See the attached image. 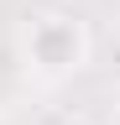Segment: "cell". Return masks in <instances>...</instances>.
<instances>
[{"label":"cell","mask_w":120,"mask_h":125,"mask_svg":"<svg viewBox=\"0 0 120 125\" xmlns=\"http://www.w3.org/2000/svg\"><path fill=\"white\" fill-rule=\"evenodd\" d=\"M21 57L26 68L47 73V78H63V73H78L84 57H89V31L84 21H73V16H37V21H26V37H21Z\"/></svg>","instance_id":"obj_1"},{"label":"cell","mask_w":120,"mask_h":125,"mask_svg":"<svg viewBox=\"0 0 120 125\" xmlns=\"http://www.w3.org/2000/svg\"><path fill=\"white\" fill-rule=\"evenodd\" d=\"M115 125H120V115H115Z\"/></svg>","instance_id":"obj_2"}]
</instances>
